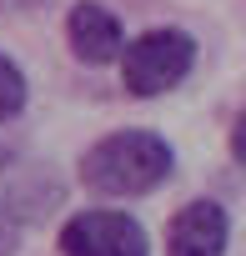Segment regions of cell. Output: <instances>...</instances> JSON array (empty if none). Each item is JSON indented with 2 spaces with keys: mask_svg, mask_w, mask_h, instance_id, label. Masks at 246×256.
I'll return each instance as SVG.
<instances>
[{
  "mask_svg": "<svg viewBox=\"0 0 246 256\" xmlns=\"http://www.w3.org/2000/svg\"><path fill=\"white\" fill-rule=\"evenodd\" d=\"M171 171H176L171 141L146 131V126H136V131H110L80 156V181L96 196H110V201L151 196Z\"/></svg>",
  "mask_w": 246,
  "mask_h": 256,
  "instance_id": "6da1fadb",
  "label": "cell"
},
{
  "mask_svg": "<svg viewBox=\"0 0 246 256\" xmlns=\"http://www.w3.org/2000/svg\"><path fill=\"white\" fill-rule=\"evenodd\" d=\"M196 66V40L176 26L166 30H146L126 46V56H120V86H126V96L136 100H156L166 90H176Z\"/></svg>",
  "mask_w": 246,
  "mask_h": 256,
  "instance_id": "7a4b0ae2",
  "label": "cell"
},
{
  "mask_svg": "<svg viewBox=\"0 0 246 256\" xmlns=\"http://www.w3.org/2000/svg\"><path fill=\"white\" fill-rule=\"evenodd\" d=\"M60 256H151V241L136 216L116 206H90L60 226Z\"/></svg>",
  "mask_w": 246,
  "mask_h": 256,
  "instance_id": "3957f363",
  "label": "cell"
},
{
  "mask_svg": "<svg viewBox=\"0 0 246 256\" xmlns=\"http://www.w3.org/2000/svg\"><path fill=\"white\" fill-rule=\"evenodd\" d=\"M226 246H231V216L211 196L186 201L166 226V256H226Z\"/></svg>",
  "mask_w": 246,
  "mask_h": 256,
  "instance_id": "277c9868",
  "label": "cell"
},
{
  "mask_svg": "<svg viewBox=\"0 0 246 256\" xmlns=\"http://www.w3.org/2000/svg\"><path fill=\"white\" fill-rule=\"evenodd\" d=\"M66 40L76 50V60L86 66H110L126 56V26H120V16L110 6H100V0H76L70 16H66Z\"/></svg>",
  "mask_w": 246,
  "mask_h": 256,
  "instance_id": "5b68a950",
  "label": "cell"
},
{
  "mask_svg": "<svg viewBox=\"0 0 246 256\" xmlns=\"http://www.w3.org/2000/svg\"><path fill=\"white\" fill-rule=\"evenodd\" d=\"M26 96H30V80H26V70L0 50V120H10V116H20L26 110Z\"/></svg>",
  "mask_w": 246,
  "mask_h": 256,
  "instance_id": "8992f818",
  "label": "cell"
},
{
  "mask_svg": "<svg viewBox=\"0 0 246 256\" xmlns=\"http://www.w3.org/2000/svg\"><path fill=\"white\" fill-rule=\"evenodd\" d=\"M226 146H231V161H236V166H246V106H241V116L231 120V136H226Z\"/></svg>",
  "mask_w": 246,
  "mask_h": 256,
  "instance_id": "52a82bcc",
  "label": "cell"
}]
</instances>
